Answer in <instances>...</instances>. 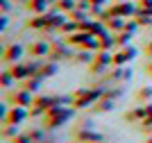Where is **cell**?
Segmentation results:
<instances>
[{
	"label": "cell",
	"instance_id": "1",
	"mask_svg": "<svg viewBox=\"0 0 152 143\" xmlns=\"http://www.w3.org/2000/svg\"><path fill=\"white\" fill-rule=\"evenodd\" d=\"M70 118H75V107H73V105L52 107L50 111L43 116V130H57V127L66 125Z\"/></svg>",
	"mask_w": 152,
	"mask_h": 143
},
{
	"label": "cell",
	"instance_id": "2",
	"mask_svg": "<svg viewBox=\"0 0 152 143\" xmlns=\"http://www.w3.org/2000/svg\"><path fill=\"white\" fill-rule=\"evenodd\" d=\"M102 93H104V89H98V87L95 89H77V91L70 93V105L75 109H89L102 98Z\"/></svg>",
	"mask_w": 152,
	"mask_h": 143
},
{
	"label": "cell",
	"instance_id": "3",
	"mask_svg": "<svg viewBox=\"0 0 152 143\" xmlns=\"http://www.w3.org/2000/svg\"><path fill=\"white\" fill-rule=\"evenodd\" d=\"M73 139L77 143H104L107 141V136L102 132H95L91 127H77V130H73Z\"/></svg>",
	"mask_w": 152,
	"mask_h": 143
},
{
	"label": "cell",
	"instance_id": "4",
	"mask_svg": "<svg viewBox=\"0 0 152 143\" xmlns=\"http://www.w3.org/2000/svg\"><path fill=\"white\" fill-rule=\"evenodd\" d=\"M34 98H37L34 93H30V91H25V89H20V87H18V91L5 95V100L9 102V105H14V107H27V109L34 105Z\"/></svg>",
	"mask_w": 152,
	"mask_h": 143
},
{
	"label": "cell",
	"instance_id": "5",
	"mask_svg": "<svg viewBox=\"0 0 152 143\" xmlns=\"http://www.w3.org/2000/svg\"><path fill=\"white\" fill-rule=\"evenodd\" d=\"M25 118H30V109L27 107H9L7 116L2 118V123H12V125H20Z\"/></svg>",
	"mask_w": 152,
	"mask_h": 143
},
{
	"label": "cell",
	"instance_id": "6",
	"mask_svg": "<svg viewBox=\"0 0 152 143\" xmlns=\"http://www.w3.org/2000/svg\"><path fill=\"white\" fill-rule=\"evenodd\" d=\"M50 48H52V43H48V41H32L27 45V55L32 59H45L50 55Z\"/></svg>",
	"mask_w": 152,
	"mask_h": 143
},
{
	"label": "cell",
	"instance_id": "7",
	"mask_svg": "<svg viewBox=\"0 0 152 143\" xmlns=\"http://www.w3.org/2000/svg\"><path fill=\"white\" fill-rule=\"evenodd\" d=\"M107 77L109 82H129L132 80V68L129 66H111Z\"/></svg>",
	"mask_w": 152,
	"mask_h": 143
},
{
	"label": "cell",
	"instance_id": "8",
	"mask_svg": "<svg viewBox=\"0 0 152 143\" xmlns=\"http://www.w3.org/2000/svg\"><path fill=\"white\" fill-rule=\"evenodd\" d=\"M134 57H136V48L125 45V48H121L118 52H114V66H127Z\"/></svg>",
	"mask_w": 152,
	"mask_h": 143
},
{
	"label": "cell",
	"instance_id": "9",
	"mask_svg": "<svg viewBox=\"0 0 152 143\" xmlns=\"http://www.w3.org/2000/svg\"><path fill=\"white\" fill-rule=\"evenodd\" d=\"M20 57H23V45H20V43L7 45L5 52H2V59H5L7 64H16V62H20Z\"/></svg>",
	"mask_w": 152,
	"mask_h": 143
},
{
	"label": "cell",
	"instance_id": "10",
	"mask_svg": "<svg viewBox=\"0 0 152 143\" xmlns=\"http://www.w3.org/2000/svg\"><path fill=\"white\" fill-rule=\"evenodd\" d=\"M9 70H12V75L16 77V82H23L25 77H30V75H32V68H30V64H23V62L9 64Z\"/></svg>",
	"mask_w": 152,
	"mask_h": 143
},
{
	"label": "cell",
	"instance_id": "11",
	"mask_svg": "<svg viewBox=\"0 0 152 143\" xmlns=\"http://www.w3.org/2000/svg\"><path fill=\"white\" fill-rule=\"evenodd\" d=\"M41 80H43V77H39V75H30V77H25L23 82H18V87L37 95V93H39V89H41Z\"/></svg>",
	"mask_w": 152,
	"mask_h": 143
},
{
	"label": "cell",
	"instance_id": "12",
	"mask_svg": "<svg viewBox=\"0 0 152 143\" xmlns=\"http://www.w3.org/2000/svg\"><path fill=\"white\" fill-rule=\"evenodd\" d=\"M123 118L127 120V123H141V120L145 118V107H134V109H129V111H125V116Z\"/></svg>",
	"mask_w": 152,
	"mask_h": 143
},
{
	"label": "cell",
	"instance_id": "13",
	"mask_svg": "<svg viewBox=\"0 0 152 143\" xmlns=\"http://www.w3.org/2000/svg\"><path fill=\"white\" fill-rule=\"evenodd\" d=\"M18 125H12V123H2V130H0V136L7 139V141H12L14 136H18Z\"/></svg>",
	"mask_w": 152,
	"mask_h": 143
},
{
	"label": "cell",
	"instance_id": "14",
	"mask_svg": "<svg viewBox=\"0 0 152 143\" xmlns=\"http://www.w3.org/2000/svg\"><path fill=\"white\" fill-rule=\"evenodd\" d=\"M114 105H116V100H109V98H104V95H102V98L93 105V111H98V114L111 111V109H114Z\"/></svg>",
	"mask_w": 152,
	"mask_h": 143
},
{
	"label": "cell",
	"instance_id": "15",
	"mask_svg": "<svg viewBox=\"0 0 152 143\" xmlns=\"http://www.w3.org/2000/svg\"><path fill=\"white\" fill-rule=\"evenodd\" d=\"M134 98H136V102H141V105L152 102V87H141L139 91L134 93Z\"/></svg>",
	"mask_w": 152,
	"mask_h": 143
},
{
	"label": "cell",
	"instance_id": "16",
	"mask_svg": "<svg viewBox=\"0 0 152 143\" xmlns=\"http://www.w3.org/2000/svg\"><path fill=\"white\" fill-rule=\"evenodd\" d=\"M75 7H77V0H55V9H57V12L68 14V12H73Z\"/></svg>",
	"mask_w": 152,
	"mask_h": 143
},
{
	"label": "cell",
	"instance_id": "17",
	"mask_svg": "<svg viewBox=\"0 0 152 143\" xmlns=\"http://www.w3.org/2000/svg\"><path fill=\"white\" fill-rule=\"evenodd\" d=\"M132 32H127V30H123V32H118L116 34V45L118 48H125V45H129V41H132Z\"/></svg>",
	"mask_w": 152,
	"mask_h": 143
},
{
	"label": "cell",
	"instance_id": "18",
	"mask_svg": "<svg viewBox=\"0 0 152 143\" xmlns=\"http://www.w3.org/2000/svg\"><path fill=\"white\" fill-rule=\"evenodd\" d=\"M14 80H16V77L12 75V70H9V68H7V70H2V75H0V84H2V89H5V91H7V89H9V87L14 84Z\"/></svg>",
	"mask_w": 152,
	"mask_h": 143
},
{
	"label": "cell",
	"instance_id": "19",
	"mask_svg": "<svg viewBox=\"0 0 152 143\" xmlns=\"http://www.w3.org/2000/svg\"><path fill=\"white\" fill-rule=\"evenodd\" d=\"M134 21L141 25V27H148V25H152V14H145V12H139L136 16H134Z\"/></svg>",
	"mask_w": 152,
	"mask_h": 143
},
{
	"label": "cell",
	"instance_id": "20",
	"mask_svg": "<svg viewBox=\"0 0 152 143\" xmlns=\"http://www.w3.org/2000/svg\"><path fill=\"white\" fill-rule=\"evenodd\" d=\"M27 134L32 136V141L34 143H39V141H43L48 134H45V130H37V127H32V130H27Z\"/></svg>",
	"mask_w": 152,
	"mask_h": 143
},
{
	"label": "cell",
	"instance_id": "21",
	"mask_svg": "<svg viewBox=\"0 0 152 143\" xmlns=\"http://www.w3.org/2000/svg\"><path fill=\"white\" fill-rule=\"evenodd\" d=\"M141 130H143V134H148V136H150L152 134V116H148V118H143L141 120Z\"/></svg>",
	"mask_w": 152,
	"mask_h": 143
},
{
	"label": "cell",
	"instance_id": "22",
	"mask_svg": "<svg viewBox=\"0 0 152 143\" xmlns=\"http://www.w3.org/2000/svg\"><path fill=\"white\" fill-rule=\"evenodd\" d=\"M9 143H34V141H32V136L27 134V132H20L18 136H14Z\"/></svg>",
	"mask_w": 152,
	"mask_h": 143
},
{
	"label": "cell",
	"instance_id": "23",
	"mask_svg": "<svg viewBox=\"0 0 152 143\" xmlns=\"http://www.w3.org/2000/svg\"><path fill=\"white\" fill-rule=\"evenodd\" d=\"M139 12H145V14H152V0H139Z\"/></svg>",
	"mask_w": 152,
	"mask_h": 143
},
{
	"label": "cell",
	"instance_id": "24",
	"mask_svg": "<svg viewBox=\"0 0 152 143\" xmlns=\"http://www.w3.org/2000/svg\"><path fill=\"white\" fill-rule=\"evenodd\" d=\"M145 55H148V57H150V59H152V41H150V43L145 45Z\"/></svg>",
	"mask_w": 152,
	"mask_h": 143
},
{
	"label": "cell",
	"instance_id": "25",
	"mask_svg": "<svg viewBox=\"0 0 152 143\" xmlns=\"http://www.w3.org/2000/svg\"><path fill=\"white\" fill-rule=\"evenodd\" d=\"M39 143H57V141H55V139H50V136H45L43 141H39Z\"/></svg>",
	"mask_w": 152,
	"mask_h": 143
},
{
	"label": "cell",
	"instance_id": "26",
	"mask_svg": "<svg viewBox=\"0 0 152 143\" xmlns=\"http://www.w3.org/2000/svg\"><path fill=\"white\" fill-rule=\"evenodd\" d=\"M143 143H152V134H150V136H145V141H143Z\"/></svg>",
	"mask_w": 152,
	"mask_h": 143
},
{
	"label": "cell",
	"instance_id": "27",
	"mask_svg": "<svg viewBox=\"0 0 152 143\" xmlns=\"http://www.w3.org/2000/svg\"><path fill=\"white\" fill-rule=\"evenodd\" d=\"M75 143H77V141H75Z\"/></svg>",
	"mask_w": 152,
	"mask_h": 143
}]
</instances>
